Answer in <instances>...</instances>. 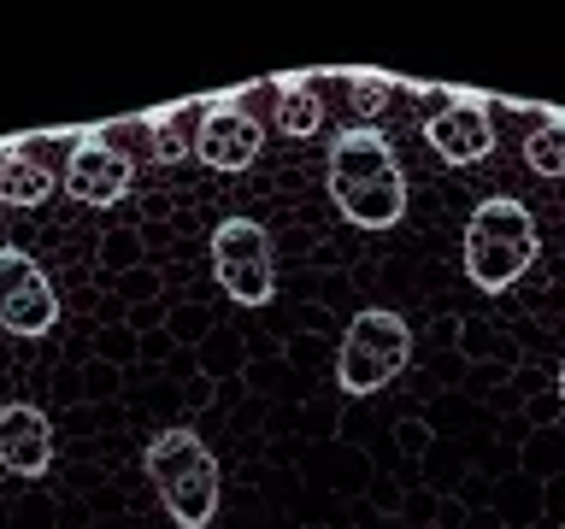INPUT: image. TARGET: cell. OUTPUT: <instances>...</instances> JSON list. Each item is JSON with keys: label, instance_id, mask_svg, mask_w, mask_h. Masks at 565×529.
<instances>
[{"label": "cell", "instance_id": "8992f818", "mask_svg": "<svg viewBox=\"0 0 565 529\" xmlns=\"http://www.w3.org/2000/svg\"><path fill=\"white\" fill-rule=\"evenodd\" d=\"M53 324H60V294H53L47 271L24 247H0V330L35 342Z\"/></svg>", "mask_w": 565, "mask_h": 529}, {"label": "cell", "instance_id": "7a4b0ae2", "mask_svg": "<svg viewBox=\"0 0 565 529\" xmlns=\"http://www.w3.org/2000/svg\"><path fill=\"white\" fill-rule=\"evenodd\" d=\"M542 259V229L530 218V206H519L512 194H489L471 206L466 224V277L483 294H507L530 264Z\"/></svg>", "mask_w": 565, "mask_h": 529}, {"label": "cell", "instance_id": "52a82bcc", "mask_svg": "<svg viewBox=\"0 0 565 529\" xmlns=\"http://www.w3.org/2000/svg\"><path fill=\"white\" fill-rule=\"evenodd\" d=\"M259 148H265L259 118L247 112V106H236V100H212L201 112V123H194V159H201L206 171L236 176V171H247L259 159Z\"/></svg>", "mask_w": 565, "mask_h": 529}, {"label": "cell", "instance_id": "9c48e42d", "mask_svg": "<svg viewBox=\"0 0 565 529\" xmlns=\"http://www.w3.org/2000/svg\"><path fill=\"white\" fill-rule=\"evenodd\" d=\"M424 141L441 165H477V159L494 153V123H489V106L471 100V95H454L441 112L424 123Z\"/></svg>", "mask_w": 565, "mask_h": 529}, {"label": "cell", "instance_id": "3957f363", "mask_svg": "<svg viewBox=\"0 0 565 529\" xmlns=\"http://www.w3.org/2000/svg\"><path fill=\"white\" fill-rule=\"evenodd\" d=\"M141 465H148V483L159 488L177 529H206L218 518V458L194 430H159Z\"/></svg>", "mask_w": 565, "mask_h": 529}, {"label": "cell", "instance_id": "5b68a950", "mask_svg": "<svg viewBox=\"0 0 565 529\" xmlns=\"http://www.w3.org/2000/svg\"><path fill=\"white\" fill-rule=\"evenodd\" d=\"M212 277L236 306H265L277 294V271H271V236L254 218H224L212 229Z\"/></svg>", "mask_w": 565, "mask_h": 529}, {"label": "cell", "instance_id": "8fae6325", "mask_svg": "<svg viewBox=\"0 0 565 529\" xmlns=\"http://www.w3.org/2000/svg\"><path fill=\"white\" fill-rule=\"evenodd\" d=\"M53 188H60V176H53L24 141H7V148H0V201L7 206H47Z\"/></svg>", "mask_w": 565, "mask_h": 529}, {"label": "cell", "instance_id": "6da1fadb", "mask_svg": "<svg viewBox=\"0 0 565 529\" xmlns=\"http://www.w3.org/2000/svg\"><path fill=\"white\" fill-rule=\"evenodd\" d=\"M330 206L353 229H395L406 218V171L395 159V141L371 123H353L330 141Z\"/></svg>", "mask_w": 565, "mask_h": 529}, {"label": "cell", "instance_id": "277c9868", "mask_svg": "<svg viewBox=\"0 0 565 529\" xmlns=\"http://www.w3.org/2000/svg\"><path fill=\"white\" fill-rule=\"evenodd\" d=\"M413 359V330H406L401 312L388 306H365L342 335V353H335V382L342 395H377L406 370Z\"/></svg>", "mask_w": 565, "mask_h": 529}, {"label": "cell", "instance_id": "ba28073f", "mask_svg": "<svg viewBox=\"0 0 565 529\" xmlns=\"http://www.w3.org/2000/svg\"><path fill=\"white\" fill-rule=\"evenodd\" d=\"M130 183H136L130 153H118L113 141H100V136H77V141H71V159H65V176H60V188L71 194V201L118 206L124 194H130Z\"/></svg>", "mask_w": 565, "mask_h": 529}, {"label": "cell", "instance_id": "30bf717a", "mask_svg": "<svg viewBox=\"0 0 565 529\" xmlns=\"http://www.w3.org/2000/svg\"><path fill=\"white\" fill-rule=\"evenodd\" d=\"M0 465L12 476H47L53 465V423L42 406L7 400L0 406Z\"/></svg>", "mask_w": 565, "mask_h": 529}, {"label": "cell", "instance_id": "2e32d148", "mask_svg": "<svg viewBox=\"0 0 565 529\" xmlns=\"http://www.w3.org/2000/svg\"><path fill=\"white\" fill-rule=\"evenodd\" d=\"M559 400H565V365H559Z\"/></svg>", "mask_w": 565, "mask_h": 529}, {"label": "cell", "instance_id": "5bb4252c", "mask_svg": "<svg viewBox=\"0 0 565 529\" xmlns=\"http://www.w3.org/2000/svg\"><path fill=\"white\" fill-rule=\"evenodd\" d=\"M148 136H153V159H159V165H177V159L194 153V136H183V112H177V106H166V112L148 118Z\"/></svg>", "mask_w": 565, "mask_h": 529}, {"label": "cell", "instance_id": "9a60e30c", "mask_svg": "<svg viewBox=\"0 0 565 529\" xmlns=\"http://www.w3.org/2000/svg\"><path fill=\"white\" fill-rule=\"evenodd\" d=\"M353 106H360V118H377L388 106V83L383 77H353Z\"/></svg>", "mask_w": 565, "mask_h": 529}, {"label": "cell", "instance_id": "7c38bea8", "mask_svg": "<svg viewBox=\"0 0 565 529\" xmlns=\"http://www.w3.org/2000/svg\"><path fill=\"white\" fill-rule=\"evenodd\" d=\"M324 123V100L307 83H277V130L282 136H318Z\"/></svg>", "mask_w": 565, "mask_h": 529}, {"label": "cell", "instance_id": "4fadbf2b", "mask_svg": "<svg viewBox=\"0 0 565 529\" xmlns=\"http://www.w3.org/2000/svg\"><path fill=\"white\" fill-rule=\"evenodd\" d=\"M524 165L536 176H547V183L565 176V123L559 118H547L536 136H524Z\"/></svg>", "mask_w": 565, "mask_h": 529}]
</instances>
